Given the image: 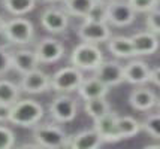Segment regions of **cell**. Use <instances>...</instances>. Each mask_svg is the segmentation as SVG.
Returning a JSON list of instances; mask_svg holds the SVG:
<instances>
[{
	"label": "cell",
	"instance_id": "obj_1",
	"mask_svg": "<svg viewBox=\"0 0 160 149\" xmlns=\"http://www.w3.org/2000/svg\"><path fill=\"white\" fill-rule=\"evenodd\" d=\"M42 116H43V109L41 105L32 99H24L18 100L17 103L12 105L9 122L18 127L28 128L39 124Z\"/></svg>",
	"mask_w": 160,
	"mask_h": 149
},
{
	"label": "cell",
	"instance_id": "obj_2",
	"mask_svg": "<svg viewBox=\"0 0 160 149\" xmlns=\"http://www.w3.org/2000/svg\"><path fill=\"white\" fill-rule=\"evenodd\" d=\"M33 139L36 145L42 148H68L69 143V136L54 124H36Z\"/></svg>",
	"mask_w": 160,
	"mask_h": 149
},
{
	"label": "cell",
	"instance_id": "obj_3",
	"mask_svg": "<svg viewBox=\"0 0 160 149\" xmlns=\"http://www.w3.org/2000/svg\"><path fill=\"white\" fill-rule=\"evenodd\" d=\"M103 61V54L98 43L82 42L70 54V63L81 70H96Z\"/></svg>",
	"mask_w": 160,
	"mask_h": 149
},
{
	"label": "cell",
	"instance_id": "obj_4",
	"mask_svg": "<svg viewBox=\"0 0 160 149\" xmlns=\"http://www.w3.org/2000/svg\"><path fill=\"white\" fill-rule=\"evenodd\" d=\"M2 35L8 42L14 45H28L33 40L35 29L33 24L26 18H12L5 22Z\"/></svg>",
	"mask_w": 160,
	"mask_h": 149
},
{
	"label": "cell",
	"instance_id": "obj_5",
	"mask_svg": "<svg viewBox=\"0 0 160 149\" xmlns=\"http://www.w3.org/2000/svg\"><path fill=\"white\" fill-rule=\"evenodd\" d=\"M82 81V70L72 64V66H68V67H63L60 70H57L51 76V88L57 92L78 91Z\"/></svg>",
	"mask_w": 160,
	"mask_h": 149
},
{
	"label": "cell",
	"instance_id": "obj_6",
	"mask_svg": "<svg viewBox=\"0 0 160 149\" xmlns=\"http://www.w3.org/2000/svg\"><path fill=\"white\" fill-rule=\"evenodd\" d=\"M78 36L81 37L82 42H90V43L108 42L111 39V29L108 27L106 22L84 20V22L78 29Z\"/></svg>",
	"mask_w": 160,
	"mask_h": 149
},
{
	"label": "cell",
	"instance_id": "obj_7",
	"mask_svg": "<svg viewBox=\"0 0 160 149\" xmlns=\"http://www.w3.org/2000/svg\"><path fill=\"white\" fill-rule=\"evenodd\" d=\"M21 91L28 94H41L51 88V76H48L45 72L35 69L22 75L20 82Z\"/></svg>",
	"mask_w": 160,
	"mask_h": 149
},
{
	"label": "cell",
	"instance_id": "obj_8",
	"mask_svg": "<svg viewBox=\"0 0 160 149\" xmlns=\"http://www.w3.org/2000/svg\"><path fill=\"white\" fill-rule=\"evenodd\" d=\"M136 12L129 5V2L114 0L108 3V22L115 27H126L135 21Z\"/></svg>",
	"mask_w": 160,
	"mask_h": 149
},
{
	"label": "cell",
	"instance_id": "obj_9",
	"mask_svg": "<svg viewBox=\"0 0 160 149\" xmlns=\"http://www.w3.org/2000/svg\"><path fill=\"white\" fill-rule=\"evenodd\" d=\"M77 101L69 95H58L49 105V115L57 122H70L77 116Z\"/></svg>",
	"mask_w": 160,
	"mask_h": 149
},
{
	"label": "cell",
	"instance_id": "obj_10",
	"mask_svg": "<svg viewBox=\"0 0 160 149\" xmlns=\"http://www.w3.org/2000/svg\"><path fill=\"white\" fill-rule=\"evenodd\" d=\"M41 22L42 27L49 33H56V35L64 33L69 27V14L63 12L60 9L49 7V9H45L43 14L41 15Z\"/></svg>",
	"mask_w": 160,
	"mask_h": 149
},
{
	"label": "cell",
	"instance_id": "obj_11",
	"mask_svg": "<svg viewBox=\"0 0 160 149\" xmlns=\"http://www.w3.org/2000/svg\"><path fill=\"white\" fill-rule=\"evenodd\" d=\"M35 52L38 60H39V63L49 64V63H56V61H58L63 57L64 46L57 39L45 37V39H42L41 42L38 43Z\"/></svg>",
	"mask_w": 160,
	"mask_h": 149
},
{
	"label": "cell",
	"instance_id": "obj_12",
	"mask_svg": "<svg viewBox=\"0 0 160 149\" xmlns=\"http://www.w3.org/2000/svg\"><path fill=\"white\" fill-rule=\"evenodd\" d=\"M96 76L109 86H117L124 82V67L117 61H102L96 69Z\"/></svg>",
	"mask_w": 160,
	"mask_h": 149
},
{
	"label": "cell",
	"instance_id": "obj_13",
	"mask_svg": "<svg viewBox=\"0 0 160 149\" xmlns=\"http://www.w3.org/2000/svg\"><path fill=\"white\" fill-rule=\"evenodd\" d=\"M117 118H118V115H115L114 112H108L102 118L94 121V130L100 134L103 142L112 143L121 140L118 134V128H117Z\"/></svg>",
	"mask_w": 160,
	"mask_h": 149
},
{
	"label": "cell",
	"instance_id": "obj_14",
	"mask_svg": "<svg viewBox=\"0 0 160 149\" xmlns=\"http://www.w3.org/2000/svg\"><path fill=\"white\" fill-rule=\"evenodd\" d=\"M150 76H151V70L148 64L144 61L135 60L124 66V79L129 84L141 85V84L150 82Z\"/></svg>",
	"mask_w": 160,
	"mask_h": 149
},
{
	"label": "cell",
	"instance_id": "obj_15",
	"mask_svg": "<svg viewBox=\"0 0 160 149\" xmlns=\"http://www.w3.org/2000/svg\"><path fill=\"white\" fill-rule=\"evenodd\" d=\"M103 143V139L100 137L98 131L93 130H85L78 134L69 137L68 148L72 149H96Z\"/></svg>",
	"mask_w": 160,
	"mask_h": 149
},
{
	"label": "cell",
	"instance_id": "obj_16",
	"mask_svg": "<svg viewBox=\"0 0 160 149\" xmlns=\"http://www.w3.org/2000/svg\"><path fill=\"white\" fill-rule=\"evenodd\" d=\"M109 92V86L105 82H102L98 76L84 79L82 84L78 88V94L79 97L84 100H91V99H99V97H106V94Z\"/></svg>",
	"mask_w": 160,
	"mask_h": 149
},
{
	"label": "cell",
	"instance_id": "obj_17",
	"mask_svg": "<svg viewBox=\"0 0 160 149\" xmlns=\"http://www.w3.org/2000/svg\"><path fill=\"white\" fill-rule=\"evenodd\" d=\"M136 55H151L159 49V39L153 31H141L132 36Z\"/></svg>",
	"mask_w": 160,
	"mask_h": 149
},
{
	"label": "cell",
	"instance_id": "obj_18",
	"mask_svg": "<svg viewBox=\"0 0 160 149\" xmlns=\"http://www.w3.org/2000/svg\"><path fill=\"white\" fill-rule=\"evenodd\" d=\"M39 60L35 51L30 49H17L12 52V69L20 72L21 75L38 69Z\"/></svg>",
	"mask_w": 160,
	"mask_h": 149
},
{
	"label": "cell",
	"instance_id": "obj_19",
	"mask_svg": "<svg viewBox=\"0 0 160 149\" xmlns=\"http://www.w3.org/2000/svg\"><path fill=\"white\" fill-rule=\"evenodd\" d=\"M129 103L133 109L145 112V110H150L156 106L157 97L150 88H138V90L132 91L130 97H129Z\"/></svg>",
	"mask_w": 160,
	"mask_h": 149
},
{
	"label": "cell",
	"instance_id": "obj_20",
	"mask_svg": "<svg viewBox=\"0 0 160 149\" xmlns=\"http://www.w3.org/2000/svg\"><path fill=\"white\" fill-rule=\"evenodd\" d=\"M108 49L111 51V54H114L115 57H120V58H129L136 55L132 37H126V36L111 37L108 40Z\"/></svg>",
	"mask_w": 160,
	"mask_h": 149
},
{
	"label": "cell",
	"instance_id": "obj_21",
	"mask_svg": "<svg viewBox=\"0 0 160 149\" xmlns=\"http://www.w3.org/2000/svg\"><path fill=\"white\" fill-rule=\"evenodd\" d=\"M117 128H118V134L123 139H130L133 136H136L141 131V125L138 121L132 116H118L117 118Z\"/></svg>",
	"mask_w": 160,
	"mask_h": 149
},
{
	"label": "cell",
	"instance_id": "obj_22",
	"mask_svg": "<svg viewBox=\"0 0 160 149\" xmlns=\"http://www.w3.org/2000/svg\"><path fill=\"white\" fill-rule=\"evenodd\" d=\"M20 85H17L11 81H6V79H0V103L12 106L20 100Z\"/></svg>",
	"mask_w": 160,
	"mask_h": 149
},
{
	"label": "cell",
	"instance_id": "obj_23",
	"mask_svg": "<svg viewBox=\"0 0 160 149\" xmlns=\"http://www.w3.org/2000/svg\"><path fill=\"white\" fill-rule=\"evenodd\" d=\"M84 109L87 115L96 121L99 118H102L103 115H106L108 112H111V106L109 103L105 100V97H99V99H91V100H85V105Z\"/></svg>",
	"mask_w": 160,
	"mask_h": 149
},
{
	"label": "cell",
	"instance_id": "obj_24",
	"mask_svg": "<svg viewBox=\"0 0 160 149\" xmlns=\"http://www.w3.org/2000/svg\"><path fill=\"white\" fill-rule=\"evenodd\" d=\"M63 3H64V7L69 15L85 18L90 14L91 7L94 6L96 0H64Z\"/></svg>",
	"mask_w": 160,
	"mask_h": 149
},
{
	"label": "cell",
	"instance_id": "obj_25",
	"mask_svg": "<svg viewBox=\"0 0 160 149\" xmlns=\"http://www.w3.org/2000/svg\"><path fill=\"white\" fill-rule=\"evenodd\" d=\"M3 6L9 14L21 16L35 9L36 0H3Z\"/></svg>",
	"mask_w": 160,
	"mask_h": 149
},
{
	"label": "cell",
	"instance_id": "obj_26",
	"mask_svg": "<svg viewBox=\"0 0 160 149\" xmlns=\"http://www.w3.org/2000/svg\"><path fill=\"white\" fill-rule=\"evenodd\" d=\"M84 20H91V21L99 22H108V3L96 0L94 6L91 7L90 14L87 15Z\"/></svg>",
	"mask_w": 160,
	"mask_h": 149
},
{
	"label": "cell",
	"instance_id": "obj_27",
	"mask_svg": "<svg viewBox=\"0 0 160 149\" xmlns=\"http://www.w3.org/2000/svg\"><path fill=\"white\" fill-rule=\"evenodd\" d=\"M141 125L151 137L160 140V115H150V116H147L145 121Z\"/></svg>",
	"mask_w": 160,
	"mask_h": 149
},
{
	"label": "cell",
	"instance_id": "obj_28",
	"mask_svg": "<svg viewBox=\"0 0 160 149\" xmlns=\"http://www.w3.org/2000/svg\"><path fill=\"white\" fill-rule=\"evenodd\" d=\"M127 2L135 12H147V14L154 11L159 5L156 0H127Z\"/></svg>",
	"mask_w": 160,
	"mask_h": 149
},
{
	"label": "cell",
	"instance_id": "obj_29",
	"mask_svg": "<svg viewBox=\"0 0 160 149\" xmlns=\"http://www.w3.org/2000/svg\"><path fill=\"white\" fill-rule=\"evenodd\" d=\"M15 145V134L11 128L0 125V149H9Z\"/></svg>",
	"mask_w": 160,
	"mask_h": 149
},
{
	"label": "cell",
	"instance_id": "obj_30",
	"mask_svg": "<svg viewBox=\"0 0 160 149\" xmlns=\"http://www.w3.org/2000/svg\"><path fill=\"white\" fill-rule=\"evenodd\" d=\"M11 69H12V52L0 46V76L6 75Z\"/></svg>",
	"mask_w": 160,
	"mask_h": 149
},
{
	"label": "cell",
	"instance_id": "obj_31",
	"mask_svg": "<svg viewBox=\"0 0 160 149\" xmlns=\"http://www.w3.org/2000/svg\"><path fill=\"white\" fill-rule=\"evenodd\" d=\"M147 27L153 33H160V9H154L147 15Z\"/></svg>",
	"mask_w": 160,
	"mask_h": 149
},
{
	"label": "cell",
	"instance_id": "obj_32",
	"mask_svg": "<svg viewBox=\"0 0 160 149\" xmlns=\"http://www.w3.org/2000/svg\"><path fill=\"white\" fill-rule=\"evenodd\" d=\"M11 105H5V103H0V122H9L11 119Z\"/></svg>",
	"mask_w": 160,
	"mask_h": 149
},
{
	"label": "cell",
	"instance_id": "obj_33",
	"mask_svg": "<svg viewBox=\"0 0 160 149\" xmlns=\"http://www.w3.org/2000/svg\"><path fill=\"white\" fill-rule=\"evenodd\" d=\"M150 82H153L154 85L160 86V67L151 70V76H150Z\"/></svg>",
	"mask_w": 160,
	"mask_h": 149
},
{
	"label": "cell",
	"instance_id": "obj_34",
	"mask_svg": "<svg viewBox=\"0 0 160 149\" xmlns=\"http://www.w3.org/2000/svg\"><path fill=\"white\" fill-rule=\"evenodd\" d=\"M5 20H3V16H2V15H0V33H2V31H3V27H5Z\"/></svg>",
	"mask_w": 160,
	"mask_h": 149
},
{
	"label": "cell",
	"instance_id": "obj_35",
	"mask_svg": "<svg viewBox=\"0 0 160 149\" xmlns=\"http://www.w3.org/2000/svg\"><path fill=\"white\" fill-rule=\"evenodd\" d=\"M45 3H58V2H64V0H43Z\"/></svg>",
	"mask_w": 160,
	"mask_h": 149
},
{
	"label": "cell",
	"instance_id": "obj_36",
	"mask_svg": "<svg viewBox=\"0 0 160 149\" xmlns=\"http://www.w3.org/2000/svg\"><path fill=\"white\" fill-rule=\"evenodd\" d=\"M100 2H105V3H111V2H114V0H100Z\"/></svg>",
	"mask_w": 160,
	"mask_h": 149
},
{
	"label": "cell",
	"instance_id": "obj_37",
	"mask_svg": "<svg viewBox=\"0 0 160 149\" xmlns=\"http://www.w3.org/2000/svg\"><path fill=\"white\" fill-rule=\"evenodd\" d=\"M156 2H157V3H160V0H156Z\"/></svg>",
	"mask_w": 160,
	"mask_h": 149
}]
</instances>
